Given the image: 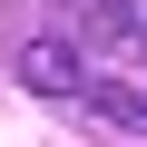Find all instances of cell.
Instances as JSON below:
<instances>
[{
  "label": "cell",
  "mask_w": 147,
  "mask_h": 147,
  "mask_svg": "<svg viewBox=\"0 0 147 147\" xmlns=\"http://www.w3.org/2000/svg\"><path fill=\"white\" fill-rule=\"evenodd\" d=\"M20 88H30V98H59V108H79V98H88V49L69 39V30L20 39Z\"/></svg>",
  "instance_id": "6da1fadb"
},
{
  "label": "cell",
  "mask_w": 147,
  "mask_h": 147,
  "mask_svg": "<svg viewBox=\"0 0 147 147\" xmlns=\"http://www.w3.org/2000/svg\"><path fill=\"white\" fill-rule=\"evenodd\" d=\"M79 108H98V118H118V127H137L147 137V69H108V79H88V98Z\"/></svg>",
  "instance_id": "7a4b0ae2"
}]
</instances>
